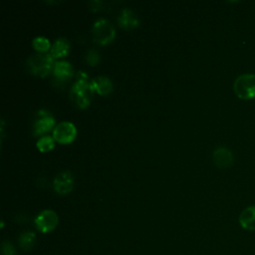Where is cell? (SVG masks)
<instances>
[{"instance_id":"cell-17","label":"cell","mask_w":255,"mask_h":255,"mask_svg":"<svg viewBox=\"0 0 255 255\" xmlns=\"http://www.w3.org/2000/svg\"><path fill=\"white\" fill-rule=\"evenodd\" d=\"M38 149L42 152H46L51 150L52 148H54L55 145V139L53 136L50 135H43L41 136L36 143Z\"/></svg>"},{"instance_id":"cell-3","label":"cell","mask_w":255,"mask_h":255,"mask_svg":"<svg viewBox=\"0 0 255 255\" xmlns=\"http://www.w3.org/2000/svg\"><path fill=\"white\" fill-rule=\"evenodd\" d=\"M92 35L95 42L101 45H107L115 39L116 30L108 19L98 18L94 22Z\"/></svg>"},{"instance_id":"cell-1","label":"cell","mask_w":255,"mask_h":255,"mask_svg":"<svg viewBox=\"0 0 255 255\" xmlns=\"http://www.w3.org/2000/svg\"><path fill=\"white\" fill-rule=\"evenodd\" d=\"M93 93L94 90L91 86V82H88V75L80 71L70 91L72 100L79 108L85 109L90 105Z\"/></svg>"},{"instance_id":"cell-14","label":"cell","mask_w":255,"mask_h":255,"mask_svg":"<svg viewBox=\"0 0 255 255\" xmlns=\"http://www.w3.org/2000/svg\"><path fill=\"white\" fill-rule=\"evenodd\" d=\"M91 86L94 91H97L100 95H108L113 90L112 81L106 76H98L91 81Z\"/></svg>"},{"instance_id":"cell-11","label":"cell","mask_w":255,"mask_h":255,"mask_svg":"<svg viewBox=\"0 0 255 255\" xmlns=\"http://www.w3.org/2000/svg\"><path fill=\"white\" fill-rule=\"evenodd\" d=\"M118 22L121 27H123L124 29H128V30L133 29L136 26H138V24H139L137 17L133 13V11L129 8H124L121 11V14L118 18Z\"/></svg>"},{"instance_id":"cell-20","label":"cell","mask_w":255,"mask_h":255,"mask_svg":"<svg viewBox=\"0 0 255 255\" xmlns=\"http://www.w3.org/2000/svg\"><path fill=\"white\" fill-rule=\"evenodd\" d=\"M89 5L92 10H98L100 8V5H102V2L99 0H96V1L94 0V1H91Z\"/></svg>"},{"instance_id":"cell-2","label":"cell","mask_w":255,"mask_h":255,"mask_svg":"<svg viewBox=\"0 0 255 255\" xmlns=\"http://www.w3.org/2000/svg\"><path fill=\"white\" fill-rule=\"evenodd\" d=\"M54 58L50 53H37L27 59V65L30 72L36 76L46 77L54 67Z\"/></svg>"},{"instance_id":"cell-9","label":"cell","mask_w":255,"mask_h":255,"mask_svg":"<svg viewBox=\"0 0 255 255\" xmlns=\"http://www.w3.org/2000/svg\"><path fill=\"white\" fill-rule=\"evenodd\" d=\"M212 159L220 168H226L233 164L234 156L232 151L225 146H218L213 150Z\"/></svg>"},{"instance_id":"cell-6","label":"cell","mask_w":255,"mask_h":255,"mask_svg":"<svg viewBox=\"0 0 255 255\" xmlns=\"http://www.w3.org/2000/svg\"><path fill=\"white\" fill-rule=\"evenodd\" d=\"M59 222L57 213L51 209L42 210L35 218V225L42 233H48L53 231Z\"/></svg>"},{"instance_id":"cell-13","label":"cell","mask_w":255,"mask_h":255,"mask_svg":"<svg viewBox=\"0 0 255 255\" xmlns=\"http://www.w3.org/2000/svg\"><path fill=\"white\" fill-rule=\"evenodd\" d=\"M69 52H70V43L64 37H60L56 39L50 49V54L54 59L66 57L69 54Z\"/></svg>"},{"instance_id":"cell-10","label":"cell","mask_w":255,"mask_h":255,"mask_svg":"<svg viewBox=\"0 0 255 255\" xmlns=\"http://www.w3.org/2000/svg\"><path fill=\"white\" fill-rule=\"evenodd\" d=\"M53 75L59 82L68 81L73 76V67L68 61H56L53 67Z\"/></svg>"},{"instance_id":"cell-12","label":"cell","mask_w":255,"mask_h":255,"mask_svg":"<svg viewBox=\"0 0 255 255\" xmlns=\"http://www.w3.org/2000/svg\"><path fill=\"white\" fill-rule=\"evenodd\" d=\"M240 226L248 231H255V205H251L242 210L239 215Z\"/></svg>"},{"instance_id":"cell-15","label":"cell","mask_w":255,"mask_h":255,"mask_svg":"<svg viewBox=\"0 0 255 255\" xmlns=\"http://www.w3.org/2000/svg\"><path fill=\"white\" fill-rule=\"evenodd\" d=\"M18 242H19V245L22 250L29 251L30 249L33 248V246L36 242V235L32 231L22 232L21 235L19 236Z\"/></svg>"},{"instance_id":"cell-5","label":"cell","mask_w":255,"mask_h":255,"mask_svg":"<svg viewBox=\"0 0 255 255\" xmlns=\"http://www.w3.org/2000/svg\"><path fill=\"white\" fill-rule=\"evenodd\" d=\"M55 119L46 110H39L35 116L33 124V133L35 135L46 133L55 128Z\"/></svg>"},{"instance_id":"cell-18","label":"cell","mask_w":255,"mask_h":255,"mask_svg":"<svg viewBox=\"0 0 255 255\" xmlns=\"http://www.w3.org/2000/svg\"><path fill=\"white\" fill-rule=\"evenodd\" d=\"M86 61L89 65L91 66H96L99 64L100 62V54L98 51L94 50V49H91L87 52L86 54Z\"/></svg>"},{"instance_id":"cell-16","label":"cell","mask_w":255,"mask_h":255,"mask_svg":"<svg viewBox=\"0 0 255 255\" xmlns=\"http://www.w3.org/2000/svg\"><path fill=\"white\" fill-rule=\"evenodd\" d=\"M32 46L39 53H44V52L48 51L49 49H51L52 45L50 44V41L48 38H46L44 36H37L33 39Z\"/></svg>"},{"instance_id":"cell-8","label":"cell","mask_w":255,"mask_h":255,"mask_svg":"<svg viewBox=\"0 0 255 255\" xmlns=\"http://www.w3.org/2000/svg\"><path fill=\"white\" fill-rule=\"evenodd\" d=\"M53 186L55 191L59 194L69 193L74 186V177L72 173L68 170L59 172L53 180Z\"/></svg>"},{"instance_id":"cell-4","label":"cell","mask_w":255,"mask_h":255,"mask_svg":"<svg viewBox=\"0 0 255 255\" xmlns=\"http://www.w3.org/2000/svg\"><path fill=\"white\" fill-rule=\"evenodd\" d=\"M235 95L241 100H252L255 98V75L243 74L236 78L233 84Z\"/></svg>"},{"instance_id":"cell-19","label":"cell","mask_w":255,"mask_h":255,"mask_svg":"<svg viewBox=\"0 0 255 255\" xmlns=\"http://www.w3.org/2000/svg\"><path fill=\"white\" fill-rule=\"evenodd\" d=\"M2 253H3V255H16L17 254L14 245L9 241H4L3 242V244H2Z\"/></svg>"},{"instance_id":"cell-7","label":"cell","mask_w":255,"mask_h":255,"mask_svg":"<svg viewBox=\"0 0 255 255\" xmlns=\"http://www.w3.org/2000/svg\"><path fill=\"white\" fill-rule=\"evenodd\" d=\"M77 135V128L71 122L65 121L56 125L53 129V137L60 143H70Z\"/></svg>"}]
</instances>
